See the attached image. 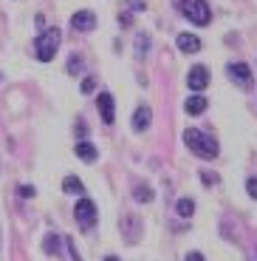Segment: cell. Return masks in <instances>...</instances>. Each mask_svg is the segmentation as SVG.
Segmentation results:
<instances>
[{"label": "cell", "mask_w": 257, "mask_h": 261, "mask_svg": "<svg viewBox=\"0 0 257 261\" xmlns=\"http://www.w3.org/2000/svg\"><path fill=\"white\" fill-rule=\"evenodd\" d=\"M150 122H153V111H150L147 105H139L133 114V130L136 134H142V130L150 128Z\"/></svg>", "instance_id": "10"}, {"label": "cell", "mask_w": 257, "mask_h": 261, "mask_svg": "<svg viewBox=\"0 0 257 261\" xmlns=\"http://www.w3.org/2000/svg\"><path fill=\"white\" fill-rule=\"evenodd\" d=\"M246 190H249L251 199H257V176H251L249 182H246Z\"/></svg>", "instance_id": "21"}, {"label": "cell", "mask_w": 257, "mask_h": 261, "mask_svg": "<svg viewBox=\"0 0 257 261\" xmlns=\"http://www.w3.org/2000/svg\"><path fill=\"white\" fill-rule=\"evenodd\" d=\"M43 250H45L48 255H57V253H59V236H57V233H48V236H45Z\"/></svg>", "instance_id": "18"}, {"label": "cell", "mask_w": 257, "mask_h": 261, "mask_svg": "<svg viewBox=\"0 0 257 261\" xmlns=\"http://www.w3.org/2000/svg\"><path fill=\"white\" fill-rule=\"evenodd\" d=\"M186 85H189L192 91H204L206 85H209V71H206V65H192L189 74H186Z\"/></svg>", "instance_id": "7"}, {"label": "cell", "mask_w": 257, "mask_h": 261, "mask_svg": "<svg viewBox=\"0 0 257 261\" xmlns=\"http://www.w3.org/2000/svg\"><path fill=\"white\" fill-rule=\"evenodd\" d=\"M147 51H150V34L139 32L136 34V57H144Z\"/></svg>", "instance_id": "17"}, {"label": "cell", "mask_w": 257, "mask_h": 261, "mask_svg": "<svg viewBox=\"0 0 257 261\" xmlns=\"http://www.w3.org/2000/svg\"><path fill=\"white\" fill-rule=\"evenodd\" d=\"M59 43H62V32H59V29H45V32L34 40V54H37L40 63H51L57 48H59Z\"/></svg>", "instance_id": "2"}, {"label": "cell", "mask_w": 257, "mask_h": 261, "mask_svg": "<svg viewBox=\"0 0 257 261\" xmlns=\"http://www.w3.org/2000/svg\"><path fill=\"white\" fill-rule=\"evenodd\" d=\"M206 105H209V102H206V97H201V94H192V97L184 102V111L189 114V117H198V114L206 111Z\"/></svg>", "instance_id": "13"}, {"label": "cell", "mask_w": 257, "mask_h": 261, "mask_svg": "<svg viewBox=\"0 0 257 261\" xmlns=\"http://www.w3.org/2000/svg\"><path fill=\"white\" fill-rule=\"evenodd\" d=\"M74 219H77L79 227H93V224H97V219H99L97 204L90 202V199H79L77 207H74Z\"/></svg>", "instance_id": "4"}, {"label": "cell", "mask_w": 257, "mask_h": 261, "mask_svg": "<svg viewBox=\"0 0 257 261\" xmlns=\"http://www.w3.org/2000/svg\"><path fill=\"white\" fill-rule=\"evenodd\" d=\"M175 46H178V51H184V54H195V51H201V40L195 37V34H178V40H175Z\"/></svg>", "instance_id": "11"}, {"label": "cell", "mask_w": 257, "mask_h": 261, "mask_svg": "<svg viewBox=\"0 0 257 261\" xmlns=\"http://www.w3.org/2000/svg\"><path fill=\"white\" fill-rule=\"evenodd\" d=\"M97 88V80H82V94H90Z\"/></svg>", "instance_id": "22"}, {"label": "cell", "mask_w": 257, "mask_h": 261, "mask_svg": "<svg viewBox=\"0 0 257 261\" xmlns=\"http://www.w3.org/2000/svg\"><path fill=\"white\" fill-rule=\"evenodd\" d=\"M184 142H186V148L201 159H215L220 153L218 142H215L212 137H206L204 130H198V128H186L184 130Z\"/></svg>", "instance_id": "1"}, {"label": "cell", "mask_w": 257, "mask_h": 261, "mask_svg": "<svg viewBox=\"0 0 257 261\" xmlns=\"http://www.w3.org/2000/svg\"><path fill=\"white\" fill-rule=\"evenodd\" d=\"M175 213H178L181 219H189V216L195 213V202H192V199H178V204H175Z\"/></svg>", "instance_id": "16"}, {"label": "cell", "mask_w": 257, "mask_h": 261, "mask_svg": "<svg viewBox=\"0 0 257 261\" xmlns=\"http://www.w3.org/2000/svg\"><path fill=\"white\" fill-rule=\"evenodd\" d=\"M201 179H204V185H218V176H215V173H201Z\"/></svg>", "instance_id": "23"}, {"label": "cell", "mask_w": 257, "mask_h": 261, "mask_svg": "<svg viewBox=\"0 0 257 261\" xmlns=\"http://www.w3.org/2000/svg\"><path fill=\"white\" fill-rule=\"evenodd\" d=\"M17 193L23 196V199H34V193H37V190H34V185H20Z\"/></svg>", "instance_id": "20"}, {"label": "cell", "mask_w": 257, "mask_h": 261, "mask_svg": "<svg viewBox=\"0 0 257 261\" xmlns=\"http://www.w3.org/2000/svg\"><path fill=\"white\" fill-rule=\"evenodd\" d=\"M133 199H136V202H144V204L153 202V188L139 182V185H136V190H133Z\"/></svg>", "instance_id": "15"}, {"label": "cell", "mask_w": 257, "mask_h": 261, "mask_svg": "<svg viewBox=\"0 0 257 261\" xmlns=\"http://www.w3.org/2000/svg\"><path fill=\"white\" fill-rule=\"evenodd\" d=\"M119 227H122V236L127 239V244H136L139 236H142V219L136 213H124L122 219H119Z\"/></svg>", "instance_id": "5"}, {"label": "cell", "mask_w": 257, "mask_h": 261, "mask_svg": "<svg viewBox=\"0 0 257 261\" xmlns=\"http://www.w3.org/2000/svg\"><path fill=\"white\" fill-rule=\"evenodd\" d=\"M97 105H99V114H102V122H105V125H113V119H116L113 97H110L108 91H102V94L97 97Z\"/></svg>", "instance_id": "9"}, {"label": "cell", "mask_w": 257, "mask_h": 261, "mask_svg": "<svg viewBox=\"0 0 257 261\" xmlns=\"http://www.w3.org/2000/svg\"><path fill=\"white\" fill-rule=\"evenodd\" d=\"M226 71H229L232 83L243 85V88H249V85H251V68L246 63H229V65H226Z\"/></svg>", "instance_id": "8"}, {"label": "cell", "mask_w": 257, "mask_h": 261, "mask_svg": "<svg viewBox=\"0 0 257 261\" xmlns=\"http://www.w3.org/2000/svg\"><path fill=\"white\" fill-rule=\"evenodd\" d=\"M71 29L74 32H93L97 29V14L90 9H79L77 14H71Z\"/></svg>", "instance_id": "6"}, {"label": "cell", "mask_w": 257, "mask_h": 261, "mask_svg": "<svg viewBox=\"0 0 257 261\" xmlns=\"http://www.w3.org/2000/svg\"><path fill=\"white\" fill-rule=\"evenodd\" d=\"M105 261H119V258H116V255H105Z\"/></svg>", "instance_id": "26"}, {"label": "cell", "mask_w": 257, "mask_h": 261, "mask_svg": "<svg viewBox=\"0 0 257 261\" xmlns=\"http://www.w3.org/2000/svg\"><path fill=\"white\" fill-rule=\"evenodd\" d=\"M119 23H122V26H130V23H133V17H130V14H119Z\"/></svg>", "instance_id": "25"}, {"label": "cell", "mask_w": 257, "mask_h": 261, "mask_svg": "<svg viewBox=\"0 0 257 261\" xmlns=\"http://www.w3.org/2000/svg\"><path fill=\"white\" fill-rule=\"evenodd\" d=\"M74 150H77V156L82 159V162H97V156H99L97 145H93V142H88V139L77 142V145H74Z\"/></svg>", "instance_id": "12"}, {"label": "cell", "mask_w": 257, "mask_h": 261, "mask_svg": "<svg viewBox=\"0 0 257 261\" xmlns=\"http://www.w3.org/2000/svg\"><path fill=\"white\" fill-rule=\"evenodd\" d=\"M181 14L195 26H206L212 20V9L206 0H181Z\"/></svg>", "instance_id": "3"}, {"label": "cell", "mask_w": 257, "mask_h": 261, "mask_svg": "<svg viewBox=\"0 0 257 261\" xmlns=\"http://www.w3.org/2000/svg\"><path fill=\"white\" fill-rule=\"evenodd\" d=\"M85 68V63H82V57H77V54H74L71 60H68V74H71V77H77L79 71H82Z\"/></svg>", "instance_id": "19"}, {"label": "cell", "mask_w": 257, "mask_h": 261, "mask_svg": "<svg viewBox=\"0 0 257 261\" xmlns=\"http://www.w3.org/2000/svg\"><path fill=\"white\" fill-rule=\"evenodd\" d=\"M184 261H204V255L198 253V250H195V253H186V258Z\"/></svg>", "instance_id": "24"}, {"label": "cell", "mask_w": 257, "mask_h": 261, "mask_svg": "<svg viewBox=\"0 0 257 261\" xmlns=\"http://www.w3.org/2000/svg\"><path fill=\"white\" fill-rule=\"evenodd\" d=\"M62 193H68V196H82V193H85L82 179H77V176H65V179H62Z\"/></svg>", "instance_id": "14"}]
</instances>
